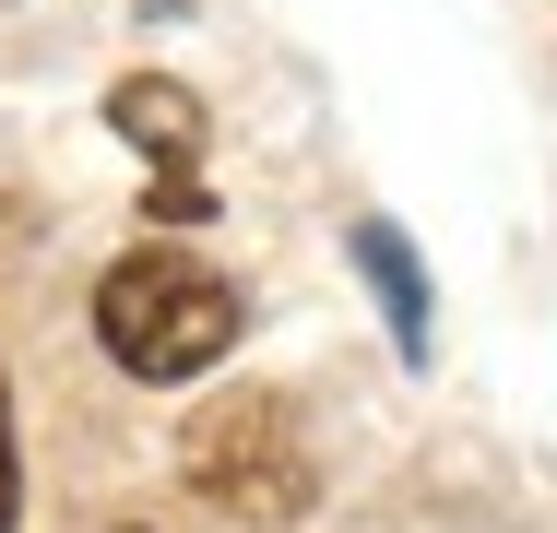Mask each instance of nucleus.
<instances>
[{
  "label": "nucleus",
  "instance_id": "f257e3e1",
  "mask_svg": "<svg viewBox=\"0 0 557 533\" xmlns=\"http://www.w3.org/2000/svg\"><path fill=\"white\" fill-rule=\"evenodd\" d=\"M96 332H108V356L131 380H202L237 344V285L202 273L190 249H131L96 285Z\"/></svg>",
  "mask_w": 557,
  "mask_h": 533
},
{
  "label": "nucleus",
  "instance_id": "f03ea898",
  "mask_svg": "<svg viewBox=\"0 0 557 533\" xmlns=\"http://www.w3.org/2000/svg\"><path fill=\"white\" fill-rule=\"evenodd\" d=\"M190 486L237 522H297L321 474H309V438L273 392H225V404L190 416Z\"/></svg>",
  "mask_w": 557,
  "mask_h": 533
},
{
  "label": "nucleus",
  "instance_id": "7ed1b4c3",
  "mask_svg": "<svg viewBox=\"0 0 557 533\" xmlns=\"http://www.w3.org/2000/svg\"><path fill=\"white\" fill-rule=\"evenodd\" d=\"M108 119L166 166V178H154V213H166V225H202V213H214V202H202V178H190V154H202V96L166 84V72H131V84L108 96Z\"/></svg>",
  "mask_w": 557,
  "mask_h": 533
},
{
  "label": "nucleus",
  "instance_id": "20e7f679",
  "mask_svg": "<svg viewBox=\"0 0 557 533\" xmlns=\"http://www.w3.org/2000/svg\"><path fill=\"white\" fill-rule=\"evenodd\" d=\"M356 273L380 285V309H392V344H404V356H428V273H416V249H404L392 225H356Z\"/></svg>",
  "mask_w": 557,
  "mask_h": 533
},
{
  "label": "nucleus",
  "instance_id": "39448f33",
  "mask_svg": "<svg viewBox=\"0 0 557 533\" xmlns=\"http://www.w3.org/2000/svg\"><path fill=\"white\" fill-rule=\"evenodd\" d=\"M0 533H12V416H0Z\"/></svg>",
  "mask_w": 557,
  "mask_h": 533
}]
</instances>
